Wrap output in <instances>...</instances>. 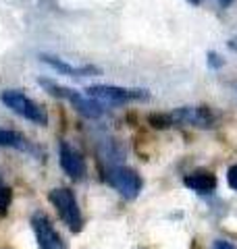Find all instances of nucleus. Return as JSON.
Masks as SVG:
<instances>
[{
  "label": "nucleus",
  "instance_id": "nucleus-6",
  "mask_svg": "<svg viewBox=\"0 0 237 249\" xmlns=\"http://www.w3.org/2000/svg\"><path fill=\"white\" fill-rule=\"evenodd\" d=\"M173 124H187V127L210 129L215 127V114L208 106H183L169 112Z\"/></svg>",
  "mask_w": 237,
  "mask_h": 249
},
{
  "label": "nucleus",
  "instance_id": "nucleus-2",
  "mask_svg": "<svg viewBox=\"0 0 237 249\" xmlns=\"http://www.w3.org/2000/svg\"><path fill=\"white\" fill-rule=\"evenodd\" d=\"M0 100H2V104L6 108H11L15 114L23 116V119H27L31 123L40 124V127H46L48 124V114L40 104H36L31 98H27L23 91L19 89H4L0 93Z\"/></svg>",
  "mask_w": 237,
  "mask_h": 249
},
{
  "label": "nucleus",
  "instance_id": "nucleus-5",
  "mask_svg": "<svg viewBox=\"0 0 237 249\" xmlns=\"http://www.w3.org/2000/svg\"><path fill=\"white\" fill-rule=\"evenodd\" d=\"M108 183L127 199H136L139 196L141 187V177L138 175V170H133L129 166H117L108 173Z\"/></svg>",
  "mask_w": 237,
  "mask_h": 249
},
{
  "label": "nucleus",
  "instance_id": "nucleus-17",
  "mask_svg": "<svg viewBox=\"0 0 237 249\" xmlns=\"http://www.w3.org/2000/svg\"><path fill=\"white\" fill-rule=\"evenodd\" d=\"M231 2H233V0H218V4H220V6H223V9H227V6H229V4H231Z\"/></svg>",
  "mask_w": 237,
  "mask_h": 249
},
{
  "label": "nucleus",
  "instance_id": "nucleus-16",
  "mask_svg": "<svg viewBox=\"0 0 237 249\" xmlns=\"http://www.w3.org/2000/svg\"><path fill=\"white\" fill-rule=\"evenodd\" d=\"M212 249H237L233 243H229V241H217L215 245H212Z\"/></svg>",
  "mask_w": 237,
  "mask_h": 249
},
{
  "label": "nucleus",
  "instance_id": "nucleus-11",
  "mask_svg": "<svg viewBox=\"0 0 237 249\" xmlns=\"http://www.w3.org/2000/svg\"><path fill=\"white\" fill-rule=\"evenodd\" d=\"M0 145L13 147V150H19V152H29L31 150V143L27 142V137H23L21 133L11 131V129H0Z\"/></svg>",
  "mask_w": 237,
  "mask_h": 249
},
{
  "label": "nucleus",
  "instance_id": "nucleus-4",
  "mask_svg": "<svg viewBox=\"0 0 237 249\" xmlns=\"http://www.w3.org/2000/svg\"><path fill=\"white\" fill-rule=\"evenodd\" d=\"M88 96L98 102L108 104H127V102H141L148 100L150 93L139 88H118V85H92L85 89Z\"/></svg>",
  "mask_w": 237,
  "mask_h": 249
},
{
  "label": "nucleus",
  "instance_id": "nucleus-15",
  "mask_svg": "<svg viewBox=\"0 0 237 249\" xmlns=\"http://www.w3.org/2000/svg\"><path fill=\"white\" fill-rule=\"evenodd\" d=\"M208 65H212V67H220V65H223V60H218V54L217 52H210L208 54Z\"/></svg>",
  "mask_w": 237,
  "mask_h": 249
},
{
  "label": "nucleus",
  "instance_id": "nucleus-18",
  "mask_svg": "<svg viewBox=\"0 0 237 249\" xmlns=\"http://www.w3.org/2000/svg\"><path fill=\"white\" fill-rule=\"evenodd\" d=\"M189 2H194V4H198V2H200V0H189Z\"/></svg>",
  "mask_w": 237,
  "mask_h": 249
},
{
  "label": "nucleus",
  "instance_id": "nucleus-3",
  "mask_svg": "<svg viewBox=\"0 0 237 249\" xmlns=\"http://www.w3.org/2000/svg\"><path fill=\"white\" fill-rule=\"evenodd\" d=\"M50 204L57 208L59 216L62 218V222L73 231V232H79L83 229V218H81V210L77 206V199L73 196V191L69 187H57V189L50 191Z\"/></svg>",
  "mask_w": 237,
  "mask_h": 249
},
{
  "label": "nucleus",
  "instance_id": "nucleus-12",
  "mask_svg": "<svg viewBox=\"0 0 237 249\" xmlns=\"http://www.w3.org/2000/svg\"><path fill=\"white\" fill-rule=\"evenodd\" d=\"M148 124H152L154 129H169L173 127V119H171V114H164V112H152V114H148Z\"/></svg>",
  "mask_w": 237,
  "mask_h": 249
},
{
  "label": "nucleus",
  "instance_id": "nucleus-10",
  "mask_svg": "<svg viewBox=\"0 0 237 249\" xmlns=\"http://www.w3.org/2000/svg\"><path fill=\"white\" fill-rule=\"evenodd\" d=\"M183 183L187 189H192L196 193H210L217 189V177L208 173V170H196V173H189Z\"/></svg>",
  "mask_w": 237,
  "mask_h": 249
},
{
  "label": "nucleus",
  "instance_id": "nucleus-8",
  "mask_svg": "<svg viewBox=\"0 0 237 249\" xmlns=\"http://www.w3.org/2000/svg\"><path fill=\"white\" fill-rule=\"evenodd\" d=\"M59 160H60V168L65 170V175H69L71 178H75V181H79V178L85 177V160L83 156L79 154L75 147H71L67 142H60L59 145Z\"/></svg>",
  "mask_w": 237,
  "mask_h": 249
},
{
  "label": "nucleus",
  "instance_id": "nucleus-13",
  "mask_svg": "<svg viewBox=\"0 0 237 249\" xmlns=\"http://www.w3.org/2000/svg\"><path fill=\"white\" fill-rule=\"evenodd\" d=\"M11 199H13V191H11L6 185L0 183V212H2V214L6 212V210H9Z\"/></svg>",
  "mask_w": 237,
  "mask_h": 249
},
{
  "label": "nucleus",
  "instance_id": "nucleus-14",
  "mask_svg": "<svg viewBox=\"0 0 237 249\" xmlns=\"http://www.w3.org/2000/svg\"><path fill=\"white\" fill-rule=\"evenodd\" d=\"M227 183H229V187H231V189L237 191V164H233L231 168L227 170Z\"/></svg>",
  "mask_w": 237,
  "mask_h": 249
},
{
  "label": "nucleus",
  "instance_id": "nucleus-1",
  "mask_svg": "<svg viewBox=\"0 0 237 249\" xmlns=\"http://www.w3.org/2000/svg\"><path fill=\"white\" fill-rule=\"evenodd\" d=\"M38 83L42 85V88L50 93V96L54 98H62V100H67V102L75 108V110L85 116V119H100L102 116V104L98 102V100H94L90 96H83V93H79L75 89H71V88H65V85H59V83H54L50 79H44V77H40Z\"/></svg>",
  "mask_w": 237,
  "mask_h": 249
},
{
  "label": "nucleus",
  "instance_id": "nucleus-7",
  "mask_svg": "<svg viewBox=\"0 0 237 249\" xmlns=\"http://www.w3.org/2000/svg\"><path fill=\"white\" fill-rule=\"evenodd\" d=\"M31 227H34L40 249H69L65 239L57 232V229L52 227V222L44 212H36L31 216Z\"/></svg>",
  "mask_w": 237,
  "mask_h": 249
},
{
  "label": "nucleus",
  "instance_id": "nucleus-9",
  "mask_svg": "<svg viewBox=\"0 0 237 249\" xmlns=\"http://www.w3.org/2000/svg\"><path fill=\"white\" fill-rule=\"evenodd\" d=\"M40 60L46 62L48 67H52L57 73L67 75V77H90V75H100V69L94 67V65L75 67V65H69V62L57 58V56H50V54H42V56H40Z\"/></svg>",
  "mask_w": 237,
  "mask_h": 249
}]
</instances>
